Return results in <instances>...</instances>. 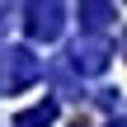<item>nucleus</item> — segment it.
<instances>
[{
  "mask_svg": "<svg viewBox=\"0 0 127 127\" xmlns=\"http://www.w3.org/2000/svg\"><path fill=\"white\" fill-rule=\"evenodd\" d=\"M38 71H42V66H38V57H33L28 47H9V52H0V85H5V90H24Z\"/></svg>",
  "mask_w": 127,
  "mask_h": 127,
  "instance_id": "1",
  "label": "nucleus"
},
{
  "mask_svg": "<svg viewBox=\"0 0 127 127\" xmlns=\"http://www.w3.org/2000/svg\"><path fill=\"white\" fill-rule=\"evenodd\" d=\"M28 33L42 38V42H52L61 33V9L57 5H28Z\"/></svg>",
  "mask_w": 127,
  "mask_h": 127,
  "instance_id": "2",
  "label": "nucleus"
},
{
  "mask_svg": "<svg viewBox=\"0 0 127 127\" xmlns=\"http://www.w3.org/2000/svg\"><path fill=\"white\" fill-rule=\"evenodd\" d=\"M75 71H90V75H99L104 66H108V42H99V38H85V42H75Z\"/></svg>",
  "mask_w": 127,
  "mask_h": 127,
  "instance_id": "3",
  "label": "nucleus"
},
{
  "mask_svg": "<svg viewBox=\"0 0 127 127\" xmlns=\"http://www.w3.org/2000/svg\"><path fill=\"white\" fill-rule=\"evenodd\" d=\"M52 118H57V104H38V108H28L19 118V127H47Z\"/></svg>",
  "mask_w": 127,
  "mask_h": 127,
  "instance_id": "4",
  "label": "nucleus"
}]
</instances>
